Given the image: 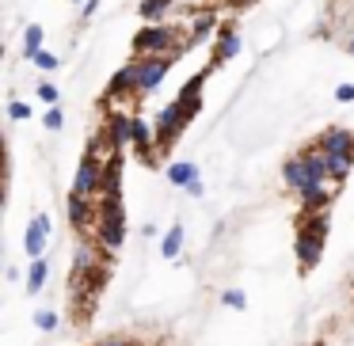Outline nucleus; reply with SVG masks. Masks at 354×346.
Returning <instances> with one entry per match:
<instances>
[{
	"label": "nucleus",
	"instance_id": "5",
	"mask_svg": "<svg viewBox=\"0 0 354 346\" xmlns=\"http://www.w3.org/2000/svg\"><path fill=\"white\" fill-rule=\"evenodd\" d=\"M153 126H156V153H164V148H171V145H176V137H179V133H183L191 122L183 118L179 103L171 99L168 107H160V115H156V122H153Z\"/></svg>",
	"mask_w": 354,
	"mask_h": 346
},
{
	"label": "nucleus",
	"instance_id": "18",
	"mask_svg": "<svg viewBox=\"0 0 354 346\" xmlns=\"http://www.w3.org/2000/svg\"><path fill=\"white\" fill-rule=\"evenodd\" d=\"M282 183L290 186L293 194H301V191H305L308 175H305V160H301V153H297V156H290V160L282 164Z\"/></svg>",
	"mask_w": 354,
	"mask_h": 346
},
{
	"label": "nucleus",
	"instance_id": "19",
	"mask_svg": "<svg viewBox=\"0 0 354 346\" xmlns=\"http://www.w3.org/2000/svg\"><path fill=\"white\" fill-rule=\"evenodd\" d=\"M179 0H141L138 4V12H141V19H145V23H164V19H168V12L176 8Z\"/></svg>",
	"mask_w": 354,
	"mask_h": 346
},
{
	"label": "nucleus",
	"instance_id": "15",
	"mask_svg": "<svg viewBox=\"0 0 354 346\" xmlns=\"http://www.w3.org/2000/svg\"><path fill=\"white\" fill-rule=\"evenodd\" d=\"M301 160H305V175H308V183H305V186H316V183H328V179H331L328 153H320L316 145L301 148Z\"/></svg>",
	"mask_w": 354,
	"mask_h": 346
},
{
	"label": "nucleus",
	"instance_id": "17",
	"mask_svg": "<svg viewBox=\"0 0 354 346\" xmlns=\"http://www.w3.org/2000/svg\"><path fill=\"white\" fill-rule=\"evenodd\" d=\"M164 175H168V183L171 186H191L194 179H202L198 175V164H191V160H176V164H168V168H164Z\"/></svg>",
	"mask_w": 354,
	"mask_h": 346
},
{
	"label": "nucleus",
	"instance_id": "1",
	"mask_svg": "<svg viewBox=\"0 0 354 346\" xmlns=\"http://www.w3.org/2000/svg\"><path fill=\"white\" fill-rule=\"evenodd\" d=\"M133 57H156V54H171V57H183L187 50H194L191 42V27H179V23H145L130 42Z\"/></svg>",
	"mask_w": 354,
	"mask_h": 346
},
{
	"label": "nucleus",
	"instance_id": "29",
	"mask_svg": "<svg viewBox=\"0 0 354 346\" xmlns=\"http://www.w3.org/2000/svg\"><path fill=\"white\" fill-rule=\"evenodd\" d=\"M335 103H354V84H339L335 88Z\"/></svg>",
	"mask_w": 354,
	"mask_h": 346
},
{
	"label": "nucleus",
	"instance_id": "4",
	"mask_svg": "<svg viewBox=\"0 0 354 346\" xmlns=\"http://www.w3.org/2000/svg\"><path fill=\"white\" fill-rule=\"evenodd\" d=\"M103 168H107V160L84 153V156H80V164H77V175H73V191L88 194V198H100V191H103Z\"/></svg>",
	"mask_w": 354,
	"mask_h": 346
},
{
	"label": "nucleus",
	"instance_id": "23",
	"mask_svg": "<svg viewBox=\"0 0 354 346\" xmlns=\"http://www.w3.org/2000/svg\"><path fill=\"white\" fill-rule=\"evenodd\" d=\"M57 323H62V316H57V308H39L35 312V327L42 331V335H54Z\"/></svg>",
	"mask_w": 354,
	"mask_h": 346
},
{
	"label": "nucleus",
	"instance_id": "34",
	"mask_svg": "<svg viewBox=\"0 0 354 346\" xmlns=\"http://www.w3.org/2000/svg\"><path fill=\"white\" fill-rule=\"evenodd\" d=\"M346 54H351V57H354V35H351V42H346Z\"/></svg>",
	"mask_w": 354,
	"mask_h": 346
},
{
	"label": "nucleus",
	"instance_id": "8",
	"mask_svg": "<svg viewBox=\"0 0 354 346\" xmlns=\"http://www.w3.org/2000/svg\"><path fill=\"white\" fill-rule=\"evenodd\" d=\"M214 50H209V65H214V69H221V65H229L232 57L240 54V50H244V39H240V31L232 23H225L221 31L214 35Z\"/></svg>",
	"mask_w": 354,
	"mask_h": 346
},
{
	"label": "nucleus",
	"instance_id": "9",
	"mask_svg": "<svg viewBox=\"0 0 354 346\" xmlns=\"http://www.w3.org/2000/svg\"><path fill=\"white\" fill-rule=\"evenodd\" d=\"M324 240H328V236H320V232H313V229H297L293 251H297V267H301V270H313L316 262H320V255H324Z\"/></svg>",
	"mask_w": 354,
	"mask_h": 346
},
{
	"label": "nucleus",
	"instance_id": "7",
	"mask_svg": "<svg viewBox=\"0 0 354 346\" xmlns=\"http://www.w3.org/2000/svg\"><path fill=\"white\" fill-rule=\"evenodd\" d=\"M209 73H214V65L198 69V73H194V77H191V80H187V84L176 92V103H179V110H183V118H187V122H194V118L202 115V88H206Z\"/></svg>",
	"mask_w": 354,
	"mask_h": 346
},
{
	"label": "nucleus",
	"instance_id": "22",
	"mask_svg": "<svg viewBox=\"0 0 354 346\" xmlns=\"http://www.w3.org/2000/svg\"><path fill=\"white\" fill-rule=\"evenodd\" d=\"M42 39H46V31H42V23H31V27L24 31V54H27V57H35V54L42 50Z\"/></svg>",
	"mask_w": 354,
	"mask_h": 346
},
{
	"label": "nucleus",
	"instance_id": "6",
	"mask_svg": "<svg viewBox=\"0 0 354 346\" xmlns=\"http://www.w3.org/2000/svg\"><path fill=\"white\" fill-rule=\"evenodd\" d=\"M176 69V57L171 54H156V57H141V84H138V99L153 95L156 88L168 80V73Z\"/></svg>",
	"mask_w": 354,
	"mask_h": 346
},
{
	"label": "nucleus",
	"instance_id": "20",
	"mask_svg": "<svg viewBox=\"0 0 354 346\" xmlns=\"http://www.w3.org/2000/svg\"><path fill=\"white\" fill-rule=\"evenodd\" d=\"M46 274H50V262L46 259H31V270H27V278H24V285H27V293H31V297H39V293H42Z\"/></svg>",
	"mask_w": 354,
	"mask_h": 346
},
{
	"label": "nucleus",
	"instance_id": "27",
	"mask_svg": "<svg viewBox=\"0 0 354 346\" xmlns=\"http://www.w3.org/2000/svg\"><path fill=\"white\" fill-rule=\"evenodd\" d=\"M27 118H31V103L12 99V103H8V122H27Z\"/></svg>",
	"mask_w": 354,
	"mask_h": 346
},
{
	"label": "nucleus",
	"instance_id": "2",
	"mask_svg": "<svg viewBox=\"0 0 354 346\" xmlns=\"http://www.w3.org/2000/svg\"><path fill=\"white\" fill-rule=\"evenodd\" d=\"M95 206H100V221H95L92 240L107 255H118V251H122V244H126V202H118V198H95Z\"/></svg>",
	"mask_w": 354,
	"mask_h": 346
},
{
	"label": "nucleus",
	"instance_id": "11",
	"mask_svg": "<svg viewBox=\"0 0 354 346\" xmlns=\"http://www.w3.org/2000/svg\"><path fill=\"white\" fill-rule=\"evenodd\" d=\"M313 145L320 148V153H328V156H351L354 160V133L343 130V126H328Z\"/></svg>",
	"mask_w": 354,
	"mask_h": 346
},
{
	"label": "nucleus",
	"instance_id": "12",
	"mask_svg": "<svg viewBox=\"0 0 354 346\" xmlns=\"http://www.w3.org/2000/svg\"><path fill=\"white\" fill-rule=\"evenodd\" d=\"M107 133H111V145H115V153H126V148H133V115H126V110H107Z\"/></svg>",
	"mask_w": 354,
	"mask_h": 346
},
{
	"label": "nucleus",
	"instance_id": "14",
	"mask_svg": "<svg viewBox=\"0 0 354 346\" xmlns=\"http://www.w3.org/2000/svg\"><path fill=\"white\" fill-rule=\"evenodd\" d=\"M335 191H339V186H328V183L305 186V191L297 194V198H301V213H324V209L335 202Z\"/></svg>",
	"mask_w": 354,
	"mask_h": 346
},
{
	"label": "nucleus",
	"instance_id": "32",
	"mask_svg": "<svg viewBox=\"0 0 354 346\" xmlns=\"http://www.w3.org/2000/svg\"><path fill=\"white\" fill-rule=\"evenodd\" d=\"M187 194H191V198H202V194H206V183H202V179H194V183L187 186Z\"/></svg>",
	"mask_w": 354,
	"mask_h": 346
},
{
	"label": "nucleus",
	"instance_id": "35",
	"mask_svg": "<svg viewBox=\"0 0 354 346\" xmlns=\"http://www.w3.org/2000/svg\"><path fill=\"white\" fill-rule=\"evenodd\" d=\"M69 4H88V0H69Z\"/></svg>",
	"mask_w": 354,
	"mask_h": 346
},
{
	"label": "nucleus",
	"instance_id": "3",
	"mask_svg": "<svg viewBox=\"0 0 354 346\" xmlns=\"http://www.w3.org/2000/svg\"><path fill=\"white\" fill-rule=\"evenodd\" d=\"M65 217H69V224L80 236H92L95 221H100V206H95V198H88V194L69 191V198H65Z\"/></svg>",
	"mask_w": 354,
	"mask_h": 346
},
{
	"label": "nucleus",
	"instance_id": "24",
	"mask_svg": "<svg viewBox=\"0 0 354 346\" xmlns=\"http://www.w3.org/2000/svg\"><path fill=\"white\" fill-rule=\"evenodd\" d=\"M35 95H39V99L46 103V107H62V88L50 84V80H42V84L35 88Z\"/></svg>",
	"mask_w": 354,
	"mask_h": 346
},
{
	"label": "nucleus",
	"instance_id": "10",
	"mask_svg": "<svg viewBox=\"0 0 354 346\" xmlns=\"http://www.w3.org/2000/svg\"><path fill=\"white\" fill-rule=\"evenodd\" d=\"M50 232H54V221H50L46 213L31 217V224H27V232H24V251H27V259H42V255H46Z\"/></svg>",
	"mask_w": 354,
	"mask_h": 346
},
{
	"label": "nucleus",
	"instance_id": "31",
	"mask_svg": "<svg viewBox=\"0 0 354 346\" xmlns=\"http://www.w3.org/2000/svg\"><path fill=\"white\" fill-rule=\"evenodd\" d=\"M95 8H100V0H88V4H80V19H92Z\"/></svg>",
	"mask_w": 354,
	"mask_h": 346
},
{
	"label": "nucleus",
	"instance_id": "28",
	"mask_svg": "<svg viewBox=\"0 0 354 346\" xmlns=\"http://www.w3.org/2000/svg\"><path fill=\"white\" fill-rule=\"evenodd\" d=\"M42 122H46V130H62V126H65V110L62 107H50Z\"/></svg>",
	"mask_w": 354,
	"mask_h": 346
},
{
	"label": "nucleus",
	"instance_id": "33",
	"mask_svg": "<svg viewBox=\"0 0 354 346\" xmlns=\"http://www.w3.org/2000/svg\"><path fill=\"white\" fill-rule=\"evenodd\" d=\"M221 4H229V8H248V4H255V0H221Z\"/></svg>",
	"mask_w": 354,
	"mask_h": 346
},
{
	"label": "nucleus",
	"instance_id": "26",
	"mask_svg": "<svg viewBox=\"0 0 354 346\" xmlns=\"http://www.w3.org/2000/svg\"><path fill=\"white\" fill-rule=\"evenodd\" d=\"M221 305H229V308H236V312H244V308H248V293H244V289H225V293H221Z\"/></svg>",
	"mask_w": 354,
	"mask_h": 346
},
{
	"label": "nucleus",
	"instance_id": "30",
	"mask_svg": "<svg viewBox=\"0 0 354 346\" xmlns=\"http://www.w3.org/2000/svg\"><path fill=\"white\" fill-rule=\"evenodd\" d=\"M95 346H133L130 338H122V335H107V338H100Z\"/></svg>",
	"mask_w": 354,
	"mask_h": 346
},
{
	"label": "nucleus",
	"instance_id": "36",
	"mask_svg": "<svg viewBox=\"0 0 354 346\" xmlns=\"http://www.w3.org/2000/svg\"><path fill=\"white\" fill-rule=\"evenodd\" d=\"M313 346H324V343H313Z\"/></svg>",
	"mask_w": 354,
	"mask_h": 346
},
{
	"label": "nucleus",
	"instance_id": "25",
	"mask_svg": "<svg viewBox=\"0 0 354 346\" xmlns=\"http://www.w3.org/2000/svg\"><path fill=\"white\" fill-rule=\"evenodd\" d=\"M31 65H35V69H42V73H57V69H62V57L50 54V50H39V54L31 57Z\"/></svg>",
	"mask_w": 354,
	"mask_h": 346
},
{
	"label": "nucleus",
	"instance_id": "13",
	"mask_svg": "<svg viewBox=\"0 0 354 346\" xmlns=\"http://www.w3.org/2000/svg\"><path fill=\"white\" fill-rule=\"evenodd\" d=\"M191 42L194 46H198V42H206L209 35L217 31V19H221V8H217V4H206V8H194L191 12Z\"/></svg>",
	"mask_w": 354,
	"mask_h": 346
},
{
	"label": "nucleus",
	"instance_id": "21",
	"mask_svg": "<svg viewBox=\"0 0 354 346\" xmlns=\"http://www.w3.org/2000/svg\"><path fill=\"white\" fill-rule=\"evenodd\" d=\"M179 251H183V224H171L160 240V255L164 259H179Z\"/></svg>",
	"mask_w": 354,
	"mask_h": 346
},
{
	"label": "nucleus",
	"instance_id": "16",
	"mask_svg": "<svg viewBox=\"0 0 354 346\" xmlns=\"http://www.w3.org/2000/svg\"><path fill=\"white\" fill-rule=\"evenodd\" d=\"M122 168H126V156L115 153L107 160V168H103V191H100V198H118V202H122Z\"/></svg>",
	"mask_w": 354,
	"mask_h": 346
}]
</instances>
